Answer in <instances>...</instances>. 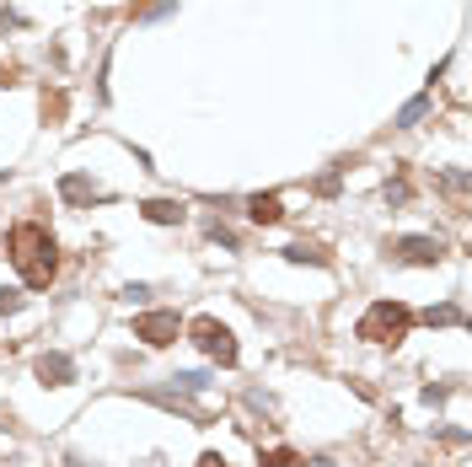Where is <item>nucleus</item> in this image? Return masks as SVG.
<instances>
[{
	"label": "nucleus",
	"mask_w": 472,
	"mask_h": 467,
	"mask_svg": "<svg viewBox=\"0 0 472 467\" xmlns=\"http://www.w3.org/2000/svg\"><path fill=\"white\" fill-rule=\"evenodd\" d=\"M285 258L290 263H328V253H317V247H285Z\"/></svg>",
	"instance_id": "2eb2a0df"
},
{
	"label": "nucleus",
	"mask_w": 472,
	"mask_h": 467,
	"mask_svg": "<svg viewBox=\"0 0 472 467\" xmlns=\"http://www.w3.org/2000/svg\"><path fill=\"white\" fill-rule=\"evenodd\" d=\"M424 114H429V92H418V97H408V103H403V114H398V129H413V124H418Z\"/></svg>",
	"instance_id": "9b49d317"
},
{
	"label": "nucleus",
	"mask_w": 472,
	"mask_h": 467,
	"mask_svg": "<svg viewBox=\"0 0 472 467\" xmlns=\"http://www.w3.org/2000/svg\"><path fill=\"white\" fill-rule=\"evenodd\" d=\"M38 382H49V387H70V382H75V360H70V354H44V360H38Z\"/></svg>",
	"instance_id": "423d86ee"
},
{
	"label": "nucleus",
	"mask_w": 472,
	"mask_h": 467,
	"mask_svg": "<svg viewBox=\"0 0 472 467\" xmlns=\"http://www.w3.org/2000/svg\"><path fill=\"white\" fill-rule=\"evenodd\" d=\"M5 253H11V263H16L22 285H33V291H44V285H49V280L59 274L54 236L44 232L38 221H22V226H11V236H5Z\"/></svg>",
	"instance_id": "f257e3e1"
},
{
	"label": "nucleus",
	"mask_w": 472,
	"mask_h": 467,
	"mask_svg": "<svg viewBox=\"0 0 472 467\" xmlns=\"http://www.w3.org/2000/svg\"><path fill=\"white\" fill-rule=\"evenodd\" d=\"M172 387L182 392V398H193V392H204V387H210V376H204V371H177Z\"/></svg>",
	"instance_id": "f8f14e48"
},
{
	"label": "nucleus",
	"mask_w": 472,
	"mask_h": 467,
	"mask_svg": "<svg viewBox=\"0 0 472 467\" xmlns=\"http://www.w3.org/2000/svg\"><path fill=\"white\" fill-rule=\"evenodd\" d=\"M134 339H145L151 350H167L182 339V323H177V312H140L134 317Z\"/></svg>",
	"instance_id": "20e7f679"
},
{
	"label": "nucleus",
	"mask_w": 472,
	"mask_h": 467,
	"mask_svg": "<svg viewBox=\"0 0 472 467\" xmlns=\"http://www.w3.org/2000/svg\"><path fill=\"white\" fill-rule=\"evenodd\" d=\"M408 328H413V312L403 301H370L365 317L354 323V333H359L365 344H403Z\"/></svg>",
	"instance_id": "f03ea898"
},
{
	"label": "nucleus",
	"mask_w": 472,
	"mask_h": 467,
	"mask_svg": "<svg viewBox=\"0 0 472 467\" xmlns=\"http://www.w3.org/2000/svg\"><path fill=\"white\" fill-rule=\"evenodd\" d=\"M387 199H392V204H408V177H398V183H387Z\"/></svg>",
	"instance_id": "dca6fc26"
},
{
	"label": "nucleus",
	"mask_w": 472,
	"mask_h": 467,
	"mask_svg": "<svg viewBox=\"0 0 472 467\" xmlns=\"http://www.w3.org/2000/svg\"><path fill=\"white\" fill-rule=\"evenodd\" d=\"M392 253H398L403 263H440V258H446V242H440V236H403Z\"/></svg>",
	"instance_id": "39448f33"
},
{
	"label": "nucleus",
	"mask_w": 472,
	"mask_h": 467,
	"mask_svg": "<svg viewBox=\"0 0 472 467\" xmlns=\"http://www.w3.org/2000/svg\"><path fill=\"white\" fill-rule=\"evenodd\" d=\"M140 210H145L151 226H177V221H182V204H177V199H145Z\"/></svg>",
	"instance_id": "6e6552de"
},
{
	"label": "nucleus",
	"mask_w": 472,
	"mask_h": 467,
	"mask_svg": "<svg viewBox=\"0 0 472 467\" xmlns=\"http://www.w3.org/2000/svg\"><path fill=\"white\" fill-rule=\"evenodd\" d=\"M435 183H440V194H451L457 204L467 199V173H462V167H446V173L435 177Z\"/></svg>",
	"instance_id": "9d476101"
},
{
	"label": "nucleus",
	"mask_w": 472,
	"mask_h": 467,
	"mask_svg": "<svg viewBox=\"0 0 472 467\" xmlns=\"http://www.w3.org/2000/svg\"><path fill=\"white\" fill-rule=\"evenodd\" d=\"M182 333H188V344H199V350L210 354V360H221V365H236V354H241L236 350V333L221 317H193Z\"/></svg>",
	"instance_id": "7ed1b4c3"
},
{
	"label": "nucleus",
	"mask_w": 472,
	"mask_h": 467,
	"mask_svg": "<svg viewBox=\"0 0 472 467\" xmlns=\"http://www.w3.org/2000/svg\"><path fill=\"white\" fill-rule=\"evenodd\" d=\"M247 215H252L258 226H274V221L285 215V210H280V194H252V199H247Z\"/></svg>",
	"instance_id": "1a4fd4ad"
},
{
	"label": "nucleus",
	"mask_w": 472,
	"mask_h": 467,
	"mask_svg": "<svg viewBox=\"0 0 472 467\" xmlns=\"http://www.w3.org/2000/svg\"><path fill=\"white\" fill-rule=\"evenodd\" d=\"M199 467H231V462H226L221 452H204V457H199Z\"/></svg>",
	"instance_id": "a211bd4d"
},
{
	"label": "nucleus",
	"mask_w": 472,
	"mask_h": 467,
	"mask_svg": "<svg viewBox=\"0 0 472 467\" xmlns=\"http://www.w3.org/2000/svg\"><path fill=\"white\" fill-rule=\"evenodd\" d=\"M22 306V291H0V312H16Z\"/></svg>",
	"instance_id": "f3484780"
},
{
	"label": "nucleus",
	"mask_w": 472,
	"mask_h": 467,
	"mask_svg": "<svg viewBox=\"0 0 472 467\" xmlns=\"http://www.w3.org/2000/svg\"><path fill=\"white\" fill-rule=\"evenodd\" d=\"M59 194H64L70 204H97V199H108V194H103L92 177H81V173H64V177H59Z\"/></svg>",
	"instance_id": "0eeeda50"
},
{
	"label": "nucleus",
	"mask_w": 472,
	"mask_h": 467,
	"mask_svg": "<svg viewBox=\"0 0 472 467\" xmlns=\"http://www.w3.org/2000/svg\"><path fill=\"white\" fill-rule=\"evenodd\" d=\"M258 467H306V462L295 457L290 446H274V452H263V462H258Z\"/></svg>",
	"instance_id": "4468645a"
},
{
	"label": "nucleus",
	"mask_w": 472,
	"mask_h": 467,
	"mask_svg": "<svg viewBox=\"0 0 472 467\" xmlns=\"http://www.w3.org/2000/svg\"><path fill=\"white\" fill-rule=\"evenodd\" d=\"M424 323H429V328H451V323H462V306H429Z\"/></svg>",
	"instance_id": "ddd939ff"
},
{
	"label": "nucleus",
	"mask_w": 472,
	"mask_h": 467,
	"mask_svg": "<svg viewBox=\"0 0 472 467\" xmlns=\"http://www.w3.org/2000/svg\"><path fill=\"white\" fill-rule=\"evenodd\" d=\"M306 467H333V457H311Z\"/></svg>",
	"instance_id": "6ab92c4d"
}]
</instances>
